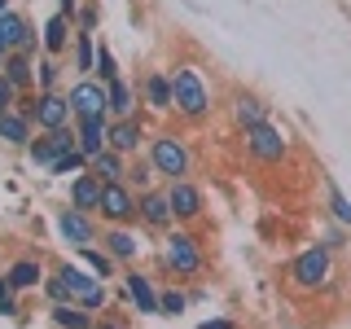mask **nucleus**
<instances>
[{
    "label": "nucleus",
    "mask_w": 351,
    "mask_h": 329,
    "mask_svg": "<svg viewBox=\"0 0 351 329\" xmlns=\"http://www.w3.org/2000/svg\"><path fill=\"white\" fill-rule=\"evenodd\" d=\"M0 75H5L18 93H36V53H22V49L5 53V58H0Z\"/></svg>",
    "instance_id": "412c9836"
},
{
    "label": "nucleus",
    "mask_w": 351,
    "mask_h": 329,
    "mask_svg": "<svg viewBox=\"0 0 351 329\" xmlns=\"http://www.w3.org/2000/svg\"><path fill=\"white\" fill-rule=\"evenodd\" d=\"M136 215H141V228H145L149 237H162L167 228H176V215H171V202H167V189H162V184L136 193Z\"/></svg>",
    "instance_id": "4468645a"
},
{
    "label": "nucleus",
    "mask_w": 351,
    "mask_h": 329,
    "mask_svg": "<svg viewBox=\"0 0 351 329\" xmlns=\"http://www.w3.org/2000/svg\"><path fill=\"white\" fill-rule=\"evenodd\" d=\"M136 93H141V106H145L149 114H158V119L171 114V75H167V66H149L136 80Z\"/></svg>",
    "instance_id": "f3484780"
},
{
    "label": "nucleus",
    "mask_w": 351,
    "mask_h": 329,
    "mask_svg": "<svg viewBox=\"0 0 351 329\" xmlns=\"http://www.w3.org/2000/svg\"><path fill=\"white\" fill-rule=\"evenodd\" d=\"M18 114H27L36 132H58V127H71L75 123V110H71V97L66 88L58 93H18Z\"/></svg>",
    "instance_id": "39448f33"
},
{
    "label": "nucleus",
    "mask_w": 351,
    "mask_h": 329,
    "mask_svg": "<svg viewBox=\"0 0 351 329\" xmlns=\"http://www.w3.org/2000/svg\"><path fill=\"white\" fill-rule=\"evenodd\" d=\"M106 110H110V119H128V114H141V93H136V84L132 80H110L106 84Z\"/></svg>",
    "instance_id": "4be33fe9"
},
{
    "label": "nucleus",
    "mask_w": 351,
    "mask_h": 329,
    "mask_svg": "<svg viewBox=\"0 0 351 329\" xmlns=\"http://www.w3.org/2000/svg\"><path fill=\"white\" fill-rule=\"evenodd\" d=\"M93 75H97L101 84H110V80H119V75H123V71H119V58H114V49H110L106 40H97V66H93Z\"/></svg>",
    "instance_id": "c9c22d12"
},
{
    "label": "nucleus",
    "mask_w": 351,
    "mask_h": 329,
    "mask_svg": "<svg viewBox=\"0 0 351 329\" xmlns=\"http://www.w3.org/2000/svg\"><path fill=\"white\" fill-rule=\"evenodd\" d=\"M97 246H106V255L119 263V268H132L145 255V228H123V224H101V237Z\"/></svg>",
    "instance_id": "9b49d317"
},
{
    "label": "nucleus",
    "mask_w": 351,
    "mask_h": 329,
    "mask_svg": "<svg viewBox=\"0 0 351 329\" xmlns=\"http://www.w3.org/2000/svg\"><path fill=\"white\" fill-rule=\"evenodd\" d=\"M149 162H154V171H158V180L167 184V180H184V175H193V141L184 136L180 127H154L149 132Z\"/></svg>",
    "instance_id": "20e7f679"
},
{
    "label": "nucleus",
    "mask_w": 351,
    "mask_h": 329,
    "mask_svg": "<svg viewBox=\"0 0 351 329\" xmlns=\"http://www.w3.org/2000/svg\"><path fill=\"white\" fill-rule=\"evenodd\" d=\"M80 171H88V154L75 145V149H66L58 162L49 167V175H58V180H71V175H80Z\"/></svg>",
    "instance_id": "f704fd0d"
},
{
    "label": "nucleus",
    "mask_w": 351,
    "mask_h": 329,
    "mask_svg": "<svg viewBox=\"0 0 351 329\" xmlns=\"http://www.w3.org/2000/svg\"><path fill=\"white\" fill-rule=\"evenodd\" d=\"M184 290H189V307H193V303H206V299H211V290H206V285H184Z\"/></svg>",
    "instance_id": "37998d69"
},
{
    "label": "nucleus",
    "mask_w": 351,
    "mask_h": 329,
    "mask_svg": "<svg viewBox=\"0 0 351 329\" xmlns=\"http://www.w3.org/2000/svg\"><path fill=\"white\" fill-rule=\"evenodd\" d=\"M97 329H132V325H128V316L119 312V303H110L106 312L97 316Z\"/></svg>",
    "instance_id": "58836bf2"
},
{
    "label": "nucleus",
    "mask_w": 351,
    "mask_h": 329,
    "mask_svg": "<svg viewBox=\"0 0 351 329\" xmlns=\"http://www.w3.org/2000/svg\"><path fill=\"white\" fill-rule=\"evenodd\" d=\"M66 75H71L66 58H49V53H36V93H58Z\"/></svg>",
    "instance_id": "a878e982"
},
{
    "label": "nucleus",
    "mask_w": 351,
    "mask_h": 329,
    "mask_svg": "<svg viewBox=\"0 0 351 329\" xmlns=\"http://www.w3.org/2000/svg\"><path fill=\"white\" fill-rule=\"evenodd\" d=\"M128 184H132L136 193H145V189H154V184H162L158 171H154V162H149V154H136V158H128Z\"/></svg>",
    "instance_id": "473e14b6"
},
{
    "label": "nucleus",
    "mask_w": 351,
    "mask_h": 329,
    "mask_svg": "<svg viewBox=\"0 0 351 329\" xmlns=\"http://www.w3.org/2000/svg\"><path fill=\"white\" fill-rule=\"evenodd\" d=\"M40 294H44V303H75L71 285H66V277H62L58 268H49V272H44V281H40Z\"/></svg>",
    "instance_id": "72a5a7b5"
},
{
    "label": "nucleus",
    "mask_w": 351,
    "mask_h": 329,
    "mask_svg": "<svg viewBox=\"0 0 351 329\" xmlns=\"http://www.w3.org/2000/svg\"><path fill=\"white\" fill-rule=\"evenodd\" d=\"M206 246L193 228H167L158 241V277L162 281H176V285H189V281H202L206 277Z\"/></svg>",
    "instance_id": "f03ea898"
},
{
    "label": "nucleus",
    "mask_w": 351,
    "mask_h": 329,
    "mask_svg": "<svg viewBox=\"0 0 351 329\" xmlns=\"http://www.w3.org/2000/svg\"><path fill=\"white\" fill-rule=\"evenodd\" d=\"M14 106H18V88L0 75V114H5V110H14Z\"/></svg>",
    "instance_id": "a19ab883"
},
{
    "label": "nucleus",
    "mask_w": 351,
    "mask_h": 329,
    "mask_svg": "<svg viewBox=\"0 0 351 329\" xmlns=\"http://www.w3.org/2000/svg\"><path fill=\"white\" fill-rule=\"evenodd\" d=\"M71 40H75V22L53 9V14L40 22V53H49V58H66V53H71Z\"/></svg>",
    "instance_id": "aec40b11"
},
{
    "label": "nucleus",
    "mask_w": 351,
    "mask_h": 329,
    "mask_svg": "<svg viewBox=\"0 0 351 329\" xmlns=\"http://www.w3.org/2000/svg\"><path fill=\"white\" fill-rule=\"evenodd\" d=\"M97 27H101V5H97V0H80L75 31H93V36H97Z\"/></svg>",
    "instance_id": "e433bc0d"
},
{
    "label": "nucleus",
    "mask_w": 351,
    "mask_h": 329,
    "mask_svg": "<svg viewBox=\"0 0 351 329\" xmlns=\"http://www.w3.org/2000/svg\"><path fill=\"white\" fill-rule=\"evenodd\" d=\"M347 237H351V228H343V224H334V219H329V224L321 228V241H325L329 250H334V255H338V250L347 246Z\"/></svg>",
    "instance_id": "4c0bfd02"
},
{
    "label": "nucleus",
    "mask_w": 351,
    "mask_h": 329,
    "mask_svg": "<svg viewBox=\"0 0 351 329\" xmlns=\"http://www.w3.org/2000/svg\"><path fill=\"white\" fill-rule=\"evenodd\" d=\"M75 145H80V141H75V127H58V132H36L31 145L22 149V154H27V162L36 171H49L53 162H58L66 149H75Z\"/></svg>",
    "instance_id": "ddd939ff"
},
{
    "label": "nucleus",
    "mask_w": 351,
    "mask_h": 329,
    "mask_svg": "<svg viewBox=\"0 0 351 329\" xmlns=\"http://www.w3.org/2000/svg\"><path fill=\"white\" fill-rule=\"evenodd\" d=\"M334 281H338V255L321 237L307 241L303 250H294V259L285 263V285L294 294H329Z\"/></svg>",
    "instance_id": "7ed1b4c3"
},
{
    "label": "nucleus",
    "mask_w": 351,
    "mask_h": 329,
    "mask_svg": "<svg viewBox=\"0 0 351 329\" xmlns=\"http://www.w3.org/2000/svg\"><path fill=\"white\" fill-rule=\"evenodd\" d=\"M97 219H101V224L141 228V215H136V189H132L128 180L101 184V202H97Z\"/></svg>",
    "instance_id": "1a4fd4ad"
},
{
    "label": "nucleus",
    "mask_w": 351,
    "mask_h": 329,
    "mask_svg": "<svg viewBox=\"0 0 351 329\" xmlns=\"http://www.w3.org/2000/svg\"><path fill=\"white\" fill-rule=\"evenodd\" d=\"M44 272H49V263L40 259V250H31V255H18L14 263H5V277L14 285V294H36Z\"/></svg>",
    "instance_id": "6ab92c4d"
},
{
    "label": "nucleus",
    "mask_w": 351,
    "mask_h": 329,
    "mask_svg": "<svg viewBox=\"0 0 351 329\" xmlns=\"http://www.w3.org/2000/svg\"><path fill=\"white\" fill-rule=\"evenodd\" d=\"M158 277H149L141 263L119 272V290L110 294V303H128L136 316H158Z\"/></svg>",
    "instance_id": "0eeeda50"
},
{
    "label": "nucleus",
    "mask_w": 351,
    "mask_h": 329,
    "mask_svg": "<svg viewBox=\"0 0 351 329\" xmlns=\"http://www.w3.org/2000/svg\"><path fill=\"white\" fill-rule=\"evenodd\" d=\"M49 325L53 329H97V316L80 303H49Z\"/></svg>",
    "instance_id": "393cba45"
},
{
    "label": "nucleus",
    "mask_w": 351,
    "mask_h": 329,
    "mask_svg": "<svg viewBox=\"0 0 351 329\" xmlns=\"http://www.w3.org/2000/svg\"><path fill=\"white\" fill-rule=\"evenodd\" d=\"M88 171H93L101 184L128 180V158H123V154H114V149H101V154H93V158H88Z\"/></svg>",
    "instance_id": "c85d7f7f"
},
{
    "label": "nucleus",
    "mask_w": 351,
    "mask_h": 329,
    "mask_svg": "<svg viewBox=\"0 0 351 329\" xmlns=\"http://www.w3.org/2000/svg\"><path fill=\"white\" fill-rule=\"evenodd\" d=\"M0 36L9 40V49L40 53V27L22 14V9H5V14H0Z\"/></svg>",
    "instance_id": "a211bd4d"
},
{
    "label": "nucleus",
    "mask_w": 351,
    "mask_h": 329,
    "mask_svg": "<svg viewBox=\"0 0 351 329\" xmlns=\"http://www.w3.org/2000/svg\"><path fill=\"white\" fill-rule=\"evenodd\" d=\"M66 202L75 206V211H93L97 215V202H101V180H97L93 171H80L66 180Z\"/></svg>",
    "instance_id": "5701e85b"
},
{
    "label": "nucleus",
    "mask_w": 351,
    "mask_h": 329,
    "mask_svg": "<svg viewBox=\"0 0 351 329\" xmlns=\"http://www.w3.org/2000/svg\"><path fill=\"white\" fill-rule=\"evenodd\" d=\"M241 136V149H246V158L255 162V167H281V162H290V132L281 123H259V127H246L237 132Z\"/></svg>",
    "instance_id": "423d86ee"
},
{
    "label": "nucleus",
    "mask_w": 351,
    "mask_h": 329,
    "mask_svg": "<svg viewBox=\"0 0 351 329\" xmlns=\"http://www.w3.org/2000/svg\"><path fill=\"white\" fill-rule=\"evenodd\" d=\"M0 316H5V321H14V325L27 321V312H22V294H9V299H0Z\"/></svg>",
    "instance_id": "ea45409f"
},
{
    "label": "nucleus",
    "mask_w": 351,
    "mask_h": 329,
    "mask_svg": "<svg viewBox=\"0 0 351 329\" xmlns=\"http://www.w3.org/2000/svg\"><path fill=\"white\" fill-rule=\"evenodd\" d=\"M325 206H329V219H334V224L351 228V197L338 189L334 175H325Z\"/></svg>",
    "instance_id": "2f4dec72"
},
{
    "label": "nucleus",
    "mask_w": 351,
    "mask_h": 329,
    "mask_svg": "<svg viewBox=\"0 0 351 329\" xmlns=\"http://www.w3.org/2000/svg\"><path fill=\"white\" fill-rule=\"evenodd\" d=\"M75 141H80V149L93 158V154L106 149V132H110V119H75Z\"/></svg>",
    "instance_id": "bb28decb"
},
{
    "label": "nucleus",
    "mask_w": 351,
    "mask_h": 329,
    "mask_svg": "<svg viewBox=\"0 0 351 329\" xmlns=\"http://www.w3.org/2000/svg\"><path fill=\"white\" fill-rule=\"evenodd\" d=\"M66 97H71L75 119H110V110H106V84L97 80V75H80V80L66 88Z\"/></svg>",
    "instance_id": "2eb2a0df"
},
{
    "label": "nucleus",
    "mask_w": 351,
    "mask_h": 329,
    "mask_svg": "<svg viewBox=\"0 0 351 329\" xmlns=\"http://www.w3.org/2000/svg\"><path fill=\"white\" fill-rule=\"evenodd\" d=\"M71 71L75 75H93V66H97V36L93 31H75V40H71Z\"/></svg>",
    "instance_id": "c756f323"
},
{
    "label": "nucleus",
    "mask_w": 351,
    "mask_h": 329,
    "mask_svg": "<svg viewBox=\"0 0 351 329\" xmlns=\"http://www.w3.org/2000/svg\"><path fill=\"white\" fill-rule=\"evenodd\" d=\"M228 119H233L237 132H246V127L268 123V119H272V106L263 101L255 88H233V93H228Z\"/></svg>",
    "instance_id": "dca6fc26"
},
{
    "label": "nucleus",
    "mask_w": 351,
    "mask_h": 329,
    "mask_svg": "<svg viewBox=\"0 0 351 329\" xmlns=\"http://www.w3.org/2000/svg\"><path fill=\"white\" fill-rule=\"evenodd\" d=\"M53 5H58V14H66L75 22V14H80V0H53Z\"/></svg>",
    "instance_id": "c03bdc74"
},
{
    "label": "nucleus",
    "mask_w": 351,
    "mask_h": 329,
    "mask_svg": "<svg viewBox=\"0 0 351 329\" xmlns=\"http://www.w3.org/2000/svg\"><path fill=\"white\" fill-rule=\"evenodd\" d=\"M5 9H14V0H0V14H5Z\"/></svg>",
    "instance_id": "de8ad7c7"
},
{
    "label": "nucleus",
    "mask_w": 351,
    "mask_h": 329,
    "mask_svg": "<svg viewBox=\"0 0 351 329\" xmlns=\"http://www.w3.org/2000/svg\"><path fill=\"white\" fill-rule=\"evenodd\" d=\"M53 228H58L62 246L80 250V246H97V237H101V219L93 211H75L71 202H62L58 211H53Z\"/></svg>",
    "instance_id": "6e6552de"
},
{
    "label": "nucleus",
    "mask_w": 351,
    "mask_h": 329,
    "mask_svg": "<svg viewBox=\"0 0 351 329\" xmlns=\"http://www.w3.org/2000/svg\"><path fill=\"white\" fill-rule=\"evenodd\" d=\"M5 53H14V49H9V40H5V36H0V58H5Z\"/></svg>",
    "instance_id": "49530a36"
},
{
    "label": "nucleus",
    "mask_w": 351,
    "mask_h": 329,
    "mask_svg": "<svg viewBox=\"0 0 351 329\" xmlns=\"http://www.w3.org/2000/svg\"><path fill=\"white\" fill-rule=\"evenodd\" d=\"M31 136H36V123H31L27 114H18V110H5L0 114V145L5 149H27L31 145Z\"/></svg>",
    "instance_id": "b1692460"
},
{
    "label": "nucleus",
    "mask_w": 351,
    "mask_h": 329,
    "mask_svg": "<svg viewBox=\"0 0 351 329\" xmlns=\"http://www.w3.org/2000/svg\"><path fill=\"white\" fill-rule=\"evenodd\" d=\"M71 255L80 259L88 272H97V277H101V281H110V285L119 281V272H123V268H119L114 259L106 255V246H80V250H71Z\"/></svg>",
    "instance_id": "cd10ccee"
},
{
    "label": "nucleus",
    "mask_w": 351,
    "mask_h": 329,
    "mask_svg": "<svg viewBox=\"0 0 351 329\" xmlns=\"http://www.w3.org/2000/svg\"><path fill=\"white\" fill-rule=\"evenodd\" d=\"M167 75H171V114H176V123L180 127H206L219 110L215 80L197 62H176V66H167Z\"/></svg>",
    "instance_id": "f257e3e1"
},
{
    "label": "nucleus",
    "mask_w": 351,
    "mask_h": 329,
    "mask_svg": "<svg viewBox=\"0 0 351 329\" xmlns=\"http://www.w3.org/2000/svg\"><path fill=\"white\" fill-rule=\"evenodd\" d=\"M197 329H241L233 316H206V321H197Z\"/></svg>",
    "instance_id": "79ce46f5"
},
{
    "label": "nucleus",
    "mask_w": 351,
    "mask_h": 329,
    "mask_svg": "<svg viewBox=\"0 0 351 329\" xmlns=\"http://www.w3.org/2000/svg\"><path fill=\"white\" fill-rule=\"evenodd\" d=\"M9 294H14V285H9V277L0 272V299H9Z\"/></svg>",
    "instance_id": "a18cd8bd"
},
{
    "label": "nucleus",
    "mask_w": 351,
    "mask_h": 329,
    "mask_svg": "<svg viewBox=\"0 0 351 329\" xmlns=\"http://www.w3.org/2000/svg\"><path fill=\"white\" fill-rule=\"evenodd\" d=\"M49 329H53V325H49Z\"/></svg>",
    "instance_id": "09e8293b"
},
{
    "label": "nucleus",
    "mask_w": 351,
    "mask_h": 329,
    "mask_svg": "<svg viewBox=\"0 0 351 329\" xmlns=\"http://www.w3.org/2000/svg\"><path fill=\"white\" fill-rule=\"evenodd\" d=\"M162 189H167L171 215H176V224H180V228H193L197 219L206 215V193H202V184H197L193 175H184V180H167Z\"/></svg>",
    "instance_id": "9d476101"
},
{
    "label": "nucleus",
    "mask_w": 351,
    "mask_h": 329,
    "mask_svg": "<svg viewBox=\"0 0 351 329\" xmlns=\"http://www.w3.org/2000/svg\"><path fill=\"white\" fill-rule=\"evenodd\" d=\"M149 119L145 114H128V119H110V132H106V149L123 154V158H136L145 154L149 145Z\"/></svg>",
    "instance_id": "f8f14e48"
},
{
    "label": "nucleus",
    "mask_w": 351,
    "mask_h": 329,
    "mask_svg": "<svg viewBox=\"0 0 351 329\" xmlns=\"http://www.w3.org/2000/svg\"><path fill=\"white\" fill-rule=\"evenodd\" d=\"M184 312H189V290L176 285V281H162L158 285V316L162 321H176V316H184Z\"/></svg>",
    "instance_id": "7c9ffc66"
}]
</instances>
